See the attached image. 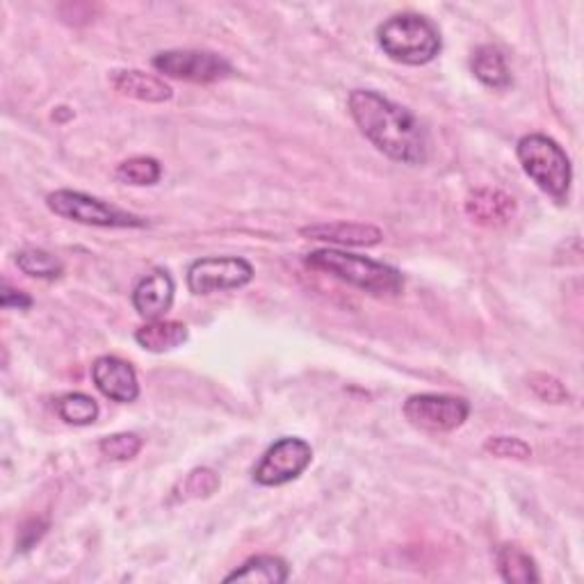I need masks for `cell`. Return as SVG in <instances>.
<instances>
[{"instance_id":"cell-1","label":"cell","mask_w":584,"mask_h":584,"mask_svg":"<svg viewBox=\"0 0 584 584\" xmlns=\"http://www.w3.org/2000/svg\"><path fill=\"white\" fill-rule=\"evenodd\" d=\"M350 115L364 138L391 161L420 167L430 161V132L411 110L402 107L372 89H354L347 99Z\"/></svg>"},{"instance_id":"cell-2","label":"cell","mask_w":584,"mask_h":584,"mask_svg":"<svg viewBox=\"0 0 584 584\" xmlns=\"http://www.w3.org/2000/svg\"><path fill=\"white\" fill-rule=\"evenodd\" d=\"M304 263L310 269H318V272L368 292L372 297H397L404 290V277L399 269L366 256L341 250H318L306 254Z\"/></svg>"},{"instance_id":"cell-3","label":"cell","mask_w":584,"mask_h":584,"mask_svg":"<svg viewBox=\"0 0 584 584\" xmlns=\"http://www.w3.org/2000/svg\"><path fill=\"white\" fill-rule=\"evenodd\" d=\"M516 155H519V163L534 186L548 194L555 204L564 206L573 181V167L567 151L548 135L530 132L519 140Z\"/></svg>"},{"instance_id":"cell-4","label":"cell","mask_w":584,"mask_h":584,"mask_svg":"<svg viewBox=\"0 0 584 584\" xmlns=\"http://www.w3.org/2000/svg\"><path fill=\"white\" fill-rule=\"evenodd\" d=\"M377 41L381 51L391 60L409 66L432 62L441 49V33L430 18L414 12H404L386 18L377 28Z\"/></svg>"},{"instance_id":"cell-5","label":"cell","mask_w":584,"mask_h":584,"mask_svg":"<svg viewBox=\"0 0 584 584\" xmlns=\"http://www.w3.org/2000/svg\"><path fill=\"white\" fill-rule=\"evenodd\" d=\"M47 206L58 217L72 219L87 227H101V229H142L147 227V219L126 213L117 206H110L105 201L89 196L74 190H55L47 196Z\"/></svg>"},{"instance_id":"cell-6","label":"cell","mask_w":584,"mask_h":584,"mask_svg":"<svg viewBox=\"0 0 584 584\" xmlns=\"http://www.w3.org/2000/svg\"><path fill=\"white\" fill-rule=\"evenodd\" d=\"M470 404L464 397L443 395V393H420L404 402V418L416 430L430 434L455 432L468 420Z\"/></svg>"},{"instance_id":"cell-7","label":"cell","mask_w":584,"mask_h":584,"mask_svg":"<svg viewBox=\"0 0 584 584\" xmlns=\"http://www.w3.org/2000/svg\"><path fill=\"white\" fill-rule=\"evenodd\" d=\"M254 267L238 256H206L188 267V288L192 295H213V292L236 290L252 283Z\"/></svg>"},{"instance_id":"cell-8","label":"cell","mask_w":584,"mask_h":584,"mask_svg":"<svg viewBox=\"0 0 584 584\" xmlns=\"http://www.w3.org/2000/svg\"><path fill=\"white\" fill-rule=\"evenodd\" d=\"M153 69L167 78L199 85L217 82L233 74L231 62L211 51H163L153 58Z\"/></svg>"},{"instance_id":"cell-9","label":"cell","mask_w":584,"mask_h":584,"mask_svg":"<svg viewBox=\"0 0 584 584\" xmlns=\"http://www.w3.org/2000/svg\"><path fill=\"white\" fill-rule=\"evenodd\" d=\"M313 461V447L297 436L279 439L267 447L261 464L254 468V482L261 486H283L297 480Z\"/></svg>"},{"instance_id":"cell-10","label":"cell","mask_w":584,"mask_h":584,"mask_svg":"<svg viewBox=\"0 0 584 584\" xmlns=\"http://www.w3.org/2000/svg\"><path fill=\"white\" fill-rule=\"evenodd\" d=\"M92 381L112 402L130 404L140 397L138 372L119 356H99L92 366Z\"/></svg>"},{"instance_id":"cell-11","label":"cell","mask_w":584,"mask_h":584,"mask_svg":"<svg viewBox=\"0 0 584 584\" xmlns=\"http://www.w3.org/2000/svg\"><path fill=\"white\" fill-rule=\"evenodd\" d=\"M176 285L167 269H151L132 288V306L147 322L161 320L174 304Z\"/></svg>"},{"instance_id":"cell-12","label":"cell","mask_w":584,"mask_h":584,"mask_svg":"<svg viewBox=\"0 0 584 584\" xmlns=\"http://www.w3.org/2000/svg\"><path fill=\"white\" fill-rule=\"evenodd\" d=\"M466 215L473 219L480 227L486 229H500L516 217V199L503 190L480 188L466 196Z\"/></svg>"},{"instance_id":"cell-13","label":"cell","mask_w":584,"mask_h":584,"mask_svg":"<svg viewBox=\"0 0 584 584\" xmlns=\"http://www.w3.org/2000/svg\"><path fill=\"white\" fill-rule=\"evenodd\" d=\"M308 240H322L343 246H377L384 240V231L374 224L361 221H331V224H313L300 231Z\"/></svg>"},{"instance_id":"cell-14","label":"cell","mask_w":584,"mask_h":584,"mask_svg":"<svg viewBox=\"0 0 584 584\" xmlns=\"http://www.w3.org/2000/svg\"><path fill=\"white\" fill-rule=\"evenodd\" d=\"M110 80L119 94L144 101V103H165L174 97V89L163 78L138 72V69L112 72Z\"/></svg>"},{"instance_id":"cell-15","label":"cell","mask_w":584,"mask_h":584,"mask_svg":"<svg viewBox=\"0 0 584 584\" xmlns=\"http://www.w3.org/2000/svg\"><path fill=\"white\" fill-rule=\"evenodd\" d=\"M190 339L188 327L178 320H149L142 325L138 331H135V341L147 352L153 354H165L176 347L186 345Z\"/></svg>"},{"instance_id":"cell-16","label":"cell","mask_w":584,"mask_h":584,"mask_svg":"<svg viewBox=\"0 0 584 584\" xmlns=\"http://www.w3.org/2000/svg\"><path fill=\"white\" fill-rule=\"evenodd\" d=\"M470 72L475 74V78L491 87V89H507L511 85V72L507 66V60L498 47H478L470 58Z\"/></svg>"},{"instance_id":"cell-17","label":"cell","mask_w":584,"mask_h":584,"mask_svg":"<svg viewBox=\"0 0 584 584\" xmlns=\"http://www.w3.org/2000/svg\"><path fill=\"white\" fill-rule=\"evenodd\" d=\"M496 564L500 577L509 584H534L542 580L536 571V561L516 544H505L496 550Z\"/></svg>"},{"instance_id":"cell-18","label":"cell","mask_w":584,"mask_h":584,"mask_svg":"<svg viewBox=\"0 0 584 584\" xmlns=\"http://www.w3.org/2000/svg\"><path fill=\"white\" fill-rule=\"evenodd\" d=\"M290 575V569L281 557L275 555H256L246 559L240 569L229 573L227 582H267V584H281Z\"/></svg>"},{"instance_id":"cell-19","label":"cell","mask_w":584,"mask_h":584,"mask_svg":"<svg viewBox=\"0 0 584 584\" xmlns=\"http://www.w3.org/2000/svg\"><path fill=\"white\" fill-rule=\"evenodd\" d=\"M219 475L211 468H194L172 491V503H188L199 498H211L219 488Z\"/></svg>"},{"instance_id":"cell-20","label":"cell","mask_w":584,"mask_h":584,"mask_svg":"<svg viewBox=\"0 0 584 584\" xmlns=\"http://www.w3.org/2000/svg\"><path fill=\"white\" fill-rule=\"evenodd\" d=\"M16 267L21 272L33 277V279H43V281H55L62 277L64 265L60 258L53 254L37 250V246H28V250H21L16 254Z\"/></svg>"},{"instance_id":"cell-21","label":"cell","mask_w":584,"mask_h":584,"mask_svg":"<svg viewBox=\"0 0 584 584\" xmlns=\"http://www.w3.org/2000/svg\"><path fill=\"white\" fill-rule=\"evenodd\" d=\"M115 176L119 183L126 186H155L163 176V165L155 158H149V155H135V158H128L117 167Z\"/></svg>"},{"instance_id":"cell-22","label":"cell","mask_w":584,"mask_h":584,"mask_svg":"<svg viewBox=\"0 0 584 584\" xmlns=\"http://www.w3.org/2000/svg\"><path fill=\"white\" fill-rule=\"evenodd\" d=\"M58 416L66 422V424H76V427H85L92 424L99 418V404L94 397H89L85 393H66L55 402Z\"/></svg>"},{"instance_id":"cell-23","label":"cell","mask_w":584,"mask_h":584,"mask_svg":"<svg viewBox=\"0 0 584 584\" xmlns=\"http://www.w3.org/2000/svg\"><path fill=\"white\" fill-rule=\"evenodd\" d=\"M99 450L110 461H130L140 455L142 439L132 432H119L101 439Z\"/></svg>"},{"instance_id":"cell-24","label":"cell","mask_w":584,"mask_h":584,"mask_svg":"<svg viewBox=\"0 0 584 584\" xmlns=\"http://www.w3.org/2000/svg\"><path fill=\"white\" fill-rule=\"evenodd\" d=\"M484 450L488 455H493V457H498V459L525 461V459L532 457V447L525 441L516 439V436H491L484 443Z\"/></svg>"},{"instance_id":"cell-25","label":"cell","mask_w":584,"mask_h":584,"mask_svg":"<svg viewBox=\"0 0 584 584\" xmlns=\"http://www.w3.org/2000/svg\"><path fill=\"white\" fill-rule=\"evenodd\" d=\"M530 389L534 391V395L538 399H544V402H550V404H564L569 402V391L567 386L561 384V381L553 374H546V372H534L530 374Z\"/></svg>"},{"instance_id":"cell-26","label":"cell","mask_w":584,"mask_h":584,"mask_svg":"<svg viewBox=\"0 0 584 584\" xmlns=\"http://www.w3.org/2000/svg\"><path fill=\"white\" fill-rule=\"evenodd\" d=\"M47 532H49L47 519H28L24 525L18 528V536H16L18 553H28L30 548H35Z\"/></svg>"},{"instance_id":"cell-27","label":"cell","mask_w":584,"mask_h":584,"mask_svg":"<svg viewBox=\"0 0 584 584\" xmlns=\"http://www.w3.org/2000/svg\"><path fill=\"white\" fill-rule=\"evenodd\" d=\"M0 300H3V308H18V310H28L33 306V297L26 295L24 290H16L10 283H3V290H0Z\"/></svg>"},{"instance_id":"cell-28","label":"cell","mask_w":584,"mask_h":584,"mask_svg":"<svg viewBox=\"0 0 584 584\" xmlns=\"http://www.w3.org/2000/svg\"><path fill=\"white\" fill-rule=\"evenodd\" d=\"M69 117H74V112L69 107H58L53 112V119H58V122H64V119H69Z\"/></svg>"}]
</instances>
